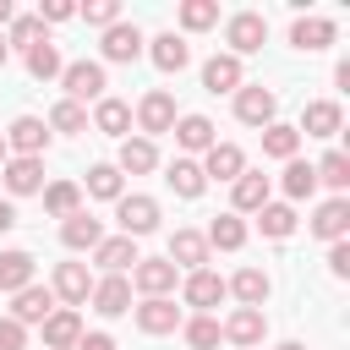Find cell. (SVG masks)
Segmentation results:
<instances>
[{
  "label": "cell",
  "mask_w": 350,
  "mask_h": 350,
  "mask_svg": "<svg viewBox=\"0 0 350 350\" xmlns=\"http://www.w3.org/2000/svg\"><path fill=\"white\" fill-rule=\"evenodd\" d=\"M60 88H66V98L71 104H98L104 98V88H109V77H104V60H66V71H60Z\"/></svg>",
  "instance_id": "cell-1"
},
{
  "label": "cell",
  "mask_w": 350,
  "mask_h": 350,
  "mask_svg": "<svg viewBox=\"0 0 350 350\" xmlns=\"http://www.w3.org/2000/svg\"><path fill=\"white\" fill-rule=\"evenodd\" d=\"M131 120H137V131L153 142V137H164L175 120H180V109H175V98H170V88H148L142 98H137V109H131Z\"/></svg>",
  "instance_id": "cell-2"
},
{
  "label": "cell",
  "mask_w": 350,
  "mask_h": 350,
  "mask_svg": "<svg viewBox=\"0 0 350 350\" xmlns=\"http://www.w3.org/2000/svg\"><path fill=\"white\" fill-rule=\"evenodd\" d=\"M224 44H230L224 55H235V60H241V55H257V49L268 44V16H262V11H235V16L224 22Z\"/></svg>",
  "instance_id": "cell-3"
},
{
  "label": "cell",
  "mask_w": 350,
  "mask_h": 350,
  "mask_svg": "<svg viewBox=\"0 0 350 350\" xmlns=\"http://www.w3.org/2000/svg\"><path fill=\"white\" fill-rule=\"evenodd\" d=\"M273 115H279V93L273 88H262V82H241L235 88V120L241 126H273Z\"/></svg>",
  "instance_id": "cell-4"
},
{
  "label": "cell",
  "mask_w": 350,
  "mask_h": 350,
  "mask_svg": "<svg viewBox=\"0 0 350 350\" xmlns=\"http://www.w3.org/2000/svg\"><path fill=\"white\" fill-rule=\"evenodd\" d=\"M175 284H180V268H175L170 257H137V268H131V290H137L142 301H153V295H175Z\"/></svg>",
  "instance_id": "cell-5"
},
{
  "label": "cell",
  "mask_w": 350,
  "mask_h": 350,
  "mask_svg": "<svg viewBox=\"0 0 350 350\" xmlns=\"http://www.w3.org/2000/svg\"><path fill=\"white\" fill-rule=\"evenodd\" d=\"M0 137H5V153L11 159H44V148H49V126L38 115H16Z\"/></svg>",
  "instance_id": "cell-6"
},
{
  "label": "cell",
  "mask_w": 350,
  "mask_h": 350,
  "mask_svg": "<svg viewBox=\"0 0 350 350\" xmlns=\"http://www.w3.org/2000/svg\"><path fill=\"white\" fill-rule=\"evenodd\" d=\"M115 224H120V235L142 241V235H153V230H159V202H153V197H142V191H126V197L115 202Z\"/></svg>",
  "instance_id": "cell-7"
},
{
  "label": "cell",
  "mask_w": 350,
  "mask_h": 350,
  "mask_svg": "<svg viewBox=\"0 0 350 350\" xmlns=\"http://www.w3.org/2000/svg\"><path fill=\"white\" fill-rule=\"evenodd\" d=\"M88 290H93V273H88V262H55V273H49V295H55V306H88Z\"/></svg>",
  "instance_id": "cell-8"
},
{
  "label": "cell",
  "mask_w": 350,
  "mask_h": 350,
  "mask_svg": "<svg viewBox=\"0 0 350 350\" xmlns=\"http://www.w3.org/2000/svg\"><path fill=\"white\" fill-rule=\"evenodd\" d=\"M219 334H224L235 350H257V345L268 339V312H257V306H235V312L219 323Z\"/></svg>",
  "instance_id": "cell-9"
},
{
  "label": "cell",
  "mask_w": 350,
  "mask_h": 350,
  "mask_svg": "<svg viewBox=\"0 0 350 350\" xmlns=\"http://www.w3.org/2000/svg\"><path fill=\"white\" fill-rule=\"evenodd\" d=\"M306 230L317 235V241H350V197H328V202H317V213L306 219Z\"/></svg>",
  "instance_id": "cell-10"
},
{
  "label": "cell",
  "mask_w": 350,
  "mask_h": 350,
  "mask_svg": "<svg viewBox=\"0 0 350 350\" xmlns=\"http://www.w3.org/2000/svg\"><path fill=\"white\" fill-rule=\"evenodd\" d=\"M88 301H93L98 317H126L131 312V279L126 273H104V279H93Z\"/></svg>",
  "instance_id": "cell-11"
},
{
  "label": "cell",
  "mask_w": 350,
  "mask_h": 350,
  "mask_svg": "<svg viewBox=\"0 0 350 350\" xmlns=\"http://www.w3.org/2000/svg\"><path fill=\"white\" fill-rule=\"evenodd\" d=\"M268 191H273V180H268L262 170H241V175L230 180V213H257L262 202H273Z\"/></svg>",
  "instance_id": "cell-12"
},
{
  "label": "cell",
  "mask_w": 350,
  "mask_h": 350,
  "mask_svg": "<svg viewBox=\"0 0 350 350\" xmlns=\"http://www.w3.org/2000/svg\"><path fill=\"white\" fill-rule=\"evenodd\" d=\"M131 312H137V328H142V334H175V328L186 323V312L175 306V295H153V301H137Z\"/></svg>",
  "instance_id": "cell-13"
},
{
  "label": "cell",
  "mask_w": 350,
  "mask_h": 350,
  "mask_svg": "<svg viewBox=\"0 0 350 350\" xmlns=\"http://www.w3.org/2000/svg\"><path fill=\"white\" fill-rule=\"evenodd\" d=\"M0 186H5V197H33V191H44V159H5V164H0Z\"/></svg>",
  "instance_id": "cell-14"
},
{
  "label": "cell",
  "mask_w": 350,
  "mask_h": 350,
  "mask_svg": "<svg viewBox=\"0 0 350 350\" xmlns=\"http://www.w3.org/2000/svg\"><path fill=\"white\" fill-rule=\"evenodd\" d=\"M142 27L137 22H115V27H104V60L109 66H131L137 55H142Z\"/></svg>",
  "instance_id": "cell-15"
},
{
  "label": "cell",
  "mask_w": 350,
  "mask_h": 350,
  "mask_svg": "<svg viewBox=\"0 0 350 350\" xmlns=\"http://www.w3.org/2000/svg\"><path fill=\"white\" fill-rule=\"evenodd\" d=\"M170 131H175V148H180V159H191V153H208V148L219 142V131H213V120H208V115H180Z\"/></svg>",
  "instance_id": "cell-16"
},
{
  "label": "cell",
  "mask_w": 350,
  "mask_h": 350,
  "mask_svg": "<svg viewBox=\"0 0 350 350\" xmlns=\"http://www.w3.org/2000/svg\"><path fill=\"white\" fill-rule=\"evenodd\" d=\"M164 257H170L175 268L197 273V268H208V257H213V252H208V235H202V230H175V235H170V252H164Z\"/></svg>",
  "instance_id": "cell-17"
},
{
  "label": "cell",
  "mask_w": 350,
  "mask_h": 350,
  "mask_svg": "<svg viewBox=\"0 0 350 350\" xmlns=\"http://www.w3.org/2000/svg\"><path fill=\"white\" fill-rule=\"evenodd\" d=\"M180 301H186V306H197V312H213V306L224 301V279H219L213 268H197V273H186V279H180Z\"/></svg>",
  "instance_id": "cell-18"
},
{
  "label": "cell",
  "mask_w": 350,
  "mask_h": 350,
  "mask_svg": "<svg viewBox=\"0 0 350 350\" xmlns=\"http://www.w3.org/2000/svg\"><path fill=\"white\" fill-rule=\"evenodd\" d=\"M334 38H339L334 16H295V22H290V44H295V49H306V55L328 49Z\"/></svg>",
  "instance_id": "cell-19"
},
{
  "label": "cell",
  "mask_w": 350,
  "mask_h": 350,
  "mask_svg": "<svg viewBox=\"0 0 350 350\" xmlns=\"http://www.w3.org/2000/svg\"><path fill=\"white\" fill-rule=\"evenodd\" d=\"M197 164H202V180H224V186H230V180L246 170V153H241L235 142H213Z\"/></svg>",
  "instance_id": "cell-20"
},
{
  "label": "cell",
  "mask_w": 350,
  "mask_h": 350,
  "mask_svg": "<svg viewBox=\"0 0 350 350\" xmlns=\"http://www.w3.org/2000/svg\"><path fill=\"white\" fill-rule=\"evenodd\" d=\"M49 312H55V295H49V284H38V279H33L27 290H16V295H11V312H5V317H16V323L27 328V323H44Z\"/></svg>",
  "instance_id": "cell-21"
},
{
  "label": "cell",
  "mask_w": 350,
  "mask_h": 350,
  "mask_svg": "<svg viewBox=\"0 0 350 350\" xmlns=\"http://www.w3.org/2000/svg\"><path fill=\"white\" fill-rule=\"evenodd\" d=\"M82 334H88V328H82V317H77L71 306H55V312L44 317V350H77Z\"/></svg>",
  "instance_id": "cell-22"
},
{
  "label": "cell",
  "mask_w": 350,
  "mask_h": 350,
  "mask_svg": "<svg viewBox=\"0 0 350 350\" xmlns=\"http://www.w3.org/2000/svg\"><path fill=\"white\" fill-rule=\"evenodd\" d=\"M148 60L159 66V71H186L191 66V44L180 38V33H159V38H148Z\"/></svg>",
  "instance_id": "cell-23"
},
{
  "label": "cell",
  "mask_w": 350,
  "mask_h": 350,
  "mask_svg": "<svg viewBox=\"0 0 350 350\" xmlns=\"http://www.w3.org/2000/svg\"><path fill=\"white\" fill-rule=\"evenodd\" d=\"M241 82H246V66L235 55H208L202 60V88L208 93H235Z\"/></svg>",
  "instance_id": "cell-24"
},
{
  "label": "cell",
  "mask_w": 350,
  "mask_h": 350,
  "mask_svg": "<svg viewBox=\"0 0 350 350\" xmlns=\"http://www.w3.org/2000/svg\"><path fill=\"white\" fill-rule=\"evenodd\" d=\"M339 126H345V109L334 98H312L301 109V126L295 131H306V137H339Z\"/></svg>",
  "instance_id": "cell-25"
},
{
  "label": "cell",
  "mask_w": 350,
  "mask_h": 350,
  "mask_svg": "<svg viewBox=\"0 0 350 350\" xmlns=\"http://www.w3.org/2000/svg\"><path fill=\"white\" fill-rule=\"evenodd\" d=\"M224 295H235L241 306H257V312H262V301L273 295V279H268L262 268H241L235 279H224Z\"/></svg>",
  "instance_id": "cell-26"
},
{
  "label": "cell",
  "mask_w": 350,
  "mask_h": 350,
  "mask_svg": "<svg viewBox=\"0 0 350 350\" xmlns=\"http://www.w3.org/2000/svg\"><path fill=\"white\" fill-rule=\"evenodd\" d=\"M33 268H38V257H33V252H22V246L0 252V295L27 290V284H33Z\"/></svg>",
  "instance_id": "cell-27"
},
{
  "label": "cell",
  "mask_w": 350,
  "mask_h": 350,
  "mask_svg": "<svg viewBox=\"0 0 350 350\" xmlns=\"http://www.w3.org/2000/svg\"><path fill=\"white\" fill-rule=\"evenodd\" d=\"M93 131H104V137H120V142H126V131H131V104H126V98H115V93H104V98L93 104Z\"/></svg>",
  "instance_id": "cell-28"
},
{
  "label": "cell",
  "mask_w": 350,
  "mask_h": 350,
  "mask_svg": "<svg viewBox=\"0 0 350 350\" xmlns=\"http://www.w3.org/2000/svg\"><path fill=\"white\" fill-rule=\"evenodd\" d=\"M60 241H66V252H93L98 241H104V224L82 208V213H71V219H60Z\"/></svg>",
  "instance_id": "cell-29"
},
{
  "label": "cell",
  "mask_w": 350,
  "mask_h": 350,
  "mask_svg": "<svg viewBox=\"0 0 350 350\" xmlns=\"http://www.w3.org/2000/svg\"><path fill=\"white\" fill-rule=\"evenodd\" d=\"M93 262H98L104 273H126V268H137V241H131V235H104V241L93 246Z\"/></svg>",
  "instance_id": "cell-30"
},
{
  "label": "cell",
  "mask_w": 350,
  "mask_h": 350,
  "mask_svg": "<svg viewBox=\"0 0 350 350\" xmlns=\"http://www.w3.org/2000/svg\"><path fill=\"white\" fill-rule=\"evenodd\" d=\"M115 170H120V175H148V170H159V148H153L148 137H126Z\"/></svg>",
  "instance_id": "cell-31"
},
{
  "label": "cell",
  "mask_w": 350,
  "mask_h": 350,
  "mask_svg": "<svg viewBox=\"0 0 350 350\" xmlns=\"http://www.w3.org/2000/svg\"><path fill=\"white\" fill-rule=\"evenodd\" d=\"M279 191L290 197V208H295V202H312V191H317V170H312L306 159H290L284 175H279Z\"/></svg>",
  "instance_id": "cell-32"
},
{
  "label": "cell",
  "mask_w": 350,
  "mask_h": 350,
  "mask_svg": "<svg viewBox=\"0 0 350 350\" xmlns=\"http://www.w3.org/2000/svg\"><path fill=\"white\" fill-rule=\"evenodd\" d=\"M202 235H208V252H241L246 246V219L241 213H219Z\"/></svg>",
  "instance_id": "cell-33"
},
{
  "label": "cell",
  "mask_w": 350,
  "mask_h": 350,
  "mask_svg": "<svg viewBox=\"0 0 350 350\" xmlns=\"http://www.w3.org/2000/svg\"><path fill=\"white\" fill-rule=\"evenodd\" d=\"M312 170H317V186H334V197L350 191V153H345V148H328Z\"/></svg>",
  "instance_id": "cell-34"
},
{
  "label": "cell",
  "mask_w": 350,
  "mask_h": 350,
  "mask_svg": "<svg viewBox=\"0 0 350 350\" xmlns=\"http://www.w3.org/2000/svg\"><path fill=\"white\" fill-rule=\"evenodd\" d=\"M82 197H98V202H120V197H126V175H120L115 164H93V170H88V186H82Z\"/></svg>",
  "instance_id": "cell-35"
},
{
  "label": "cell",
  "mask_w": 350,
  "mask_h": 350,
  "mask_svg": "<svg viewBox=\"0 0 350 350\" xmlns=\"http://www.w3.org/2000/svg\"><path fill=\"white\" fill-rule=\"evenodd\" d=\"M38 197H44V213H55V219L82 213V186H77V180H49Z\"/></svg>",
  "instance_id": "cell-36"
},
{
  "label": "cell",
  "mask_w": 350,
  "mask_h": 350,
  "mask_svg": "<svg viewBox=\"0 0 350 350\" xmlns=\"http://www.w3.org/2000/svg\"><path fill=\"white\" fill-rule=\"evenodd\" d=\"M295 224H301V219H295L290 202H262V208H257V230H262L268 241H290Z\"/></svg>",
  "instance_id": "cell-37"
},
{
  "label": "cell",
  "mask_w": 350,
  "mask_h": 350,
  "mask_svg": "<svg viewBox=\"0 0 350 350\" xmlns=\"http://www.w3.org/2000/svg\"><path fill=\"white\" fill-rule=\"evenodd\" d=\"M262 153H268V159H279V164H290V159L301 153V131H295V126H284V120L262 126Z\"/></svg>",
  "instance_id": "cell-38"
},
{
  "label": "cell",
  "mask_w": 350,
  "mask_h": 350,
  "mask_svg": "<svg viewBox=\"0 0 350 350\" xmlns=\"http://www.w3.org/2000/svg\"><path fill=\"white\" fill-rule=\"evenodd\" d=\"M164 180H170V191H175V197H186V202L208 191V180H202V164H197V159H175Z\"/></svg>",
  "instance_id": "cell-39"
},
{
  "label": "cell",
  "mask_w": 350,
  "mask_h": 350,
  "mask_svg": "<svg viewBox=\"0 0 350 350\" xmlns=\"http://www.w3.org/2000/svg\"><path fill=\"white\" fill-rule=\"evenodd\" d=\"M60 71H66V60H60V49H55L49 38L27 49V77H33V82H55Z\"/></svg>",
  "instance_id": "cell-40"
},
{
  "label": "cell",
  "mask_w": 350,
  "mask_h": 350,
  "mask_svg": "<svg viewBox=\"0 0 350 350\" xmlns=\"http://www.w3.org/2000/svg\"><path fill=\"white\" fill-rule=\"evenodd\" d=\"M180 339H186L191 350H213L224 334H219V317H213V312H197V317H186V323H180Z\"/></svg>",
  "instance_id": "cell-41"
},
{
  "label": "cell",
  "mask_w": 350,
  "mask_h": 350,
  "mask_svg": "<svg viewBox=\"0 0 350 350\" xmlns=\"http://www.w3.org/2000/svg\"><path fill=\"white\" fill-rule=\"evenodd\" d=\"M219 27V0H180V33H208Z\"/></svg>",
  "instance_id": "cell-42"
},
{
  "label": "cell",
  "mask_w": 350,
  "mask_h": 350,
  "mask_svg": "<svg viewBox=\"0 0 350 350\" xmlns=\"http://www.w3.org/2000/svg\"><path fill=\"white\" fill-rule=\"evenodd\" d=\"M49 33H44V22H38V11H22V16H11V27H5V44H16L22 55L33 49V44H44Z\"/></svg>",
  "instance_id": "cell-43"
},
{
  "label": "cell",
  "mask_w": 350,
  "mask_h": 350,
  "mask_svg": "<svg viewBox=\"0 0 350 350\" xmlns=\"http://www.w3.org/2000/svg\"><path fill=\"white\" fill-rule=\"evenodd\" d=\"M49 131H66V137H77V131H88V109L82 104H71V98H60L55 109H49V120H44Z\"/></svg>",
  "instance_id": "cell-44"
},
{
  "label": "cell",
  "mask_w": 350,
  "mask_h": 350,
  "mask_svg": "<svg viewBox=\"0 0 350 350\" xmlns=\"http://www.w3.org/2000/svg\"><path fill=\"white\" fill-rule=\"evenodd\" d=\"M77 16L88 27H115L120 22V0H88V5H77Z\"/></svg>",
  "instance_id": "cell-45"
},
{
  "label": "cell",
  "mask_w": 350,
  "mask_h": 350,
  "mask_svg": "<svg viewBox=\"0 0 350 350\" xmlns=\"http://www.w3.org/2000/svg\"><path fill=\"white\" fill-rule=\"evenodd\" d=\"M0 350H27V328L16 317H0Z\"/></svg>",
  "instance_id": "cell-46"
},
{
  "label": "cell",
  "mask_w": 350,
  "mask_h": 350,
  "mask_svg": "<svg viewBox=\"0 0 350 350\" xmlns=\"http://www.w3.org/2000/svg\"><path fill=\"white\" fill-rule=\"evenodd\" d=\"M328 273L334 279H350V241H334L328 246Z\"/></svg>",
  "instance_id": "cell-47"
},
{
  "label": "cell",
  "mask_w": 350,
  "mask_h": 350,
  "mask_svg": "<svg viewBox=\"0 0 350 350\" xmlns=\"http://www.w3.org/2000/svg\"><path fill=\"white\" fill-rule=\"evenodd\" d=\"M71 16H77L71 0H44V5H38V22H71Z\"/></svg>",
  "instance_id": "cell-48"
},
{
  "label": "cell",
  "mask_w": 350,
  "mask_h": 350,
  "mask_svg": "<svg viewBox=\"0 0 350 350\" xmlns=\"http://www.w3.org/2000/svg\"><path fill=\"white\" fill-rule=\"evenodd\" d=\"M77 350H120V345H115L109 334H82V339H77Z\"/></svg>",
  "instance_id": "cell-49"
},
{
  "label": "cell",
  "mask_w": 350,
  "mask_h": 350,
  "mask_svg": "<svg viewBox=\"0 0 350 350\" xmlns=\"http://www.w3.org/2000/svg\"><path fill=\"white\" fill-rule=\"evenodd\" d=\"M16 224V208H11V197H0V235Z\"/></svg>",
  "instance_id": "cell-50"
},
{
  "label": "cell",
  "mask_w": 350,
  "mask_h": 350,
  "mask_svg": "<svg viewBox=\"0 0 350 350\" xmlns=\"http://www.w3.org/2000/svg\"><path fill=\"white\" fill-rule=\"evenodd\" d=\"M11 16H16V5H11V0H0V27H11Z\"/></svg>",
  "instance_id": "cell-51"
},
{
  "label": "cell",
  "mask_w": 350,
  "mask_h": 350,
  "mask_svg": "<svg viewBox=\"0 0 350 350\" xmlns=\"http://www.w3.org/2000/svg\"><path fill=\"white\" fill-rule=\"evenodd\" d=\"M273 350H306V345H301V339H284V345H273Z\"/></svg>",
  "instance_id": "cell-52"
},
{
  "label": "cell",
  "mask_w": 350,
  "mask_h": 350,
  "mask_svg": "<svg viewBox=\"0 0 350 350\" xmlns=\"http://www.w3.org/2000/svg\"><path fill=\"white\" fill-rule=\"evenodd\" d=\"M5 55H11V44H5V33H0V66H5Z\"/></svg>",
  "instance_id": "cell-53"
},
{
  "label": "cell",
  "mask_w": 350,
  "mask_h": 350,
  "mask_svg": "<svg viewBox=\"0 0 350 350\" xmlns=\"http://www.w3.org/2000/svg\"><path fill=\"white\" fill-rule=\"evenodd\" d=\"M5 159H11V153H5V137H0V164H5Z\"/></svg>",
  "instance_id": "cell-54"
}]
</instances>
